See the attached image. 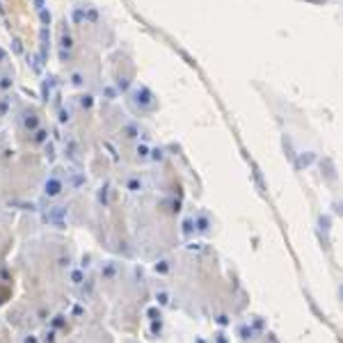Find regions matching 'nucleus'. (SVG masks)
I'll return each instance as SVG.
<instances>
[{"label": "nucleus", "instance_id": "nucleus-1", "mask_svg": "<svg viewBox=\"0 0 343 343\" xmlns=\"http://www.w3.org/2000/svg\"><path fill=\"white\" fill-rule=\"evenodd\" d=\"M9 85H11V83H9V78H2V83H0V87H2V89H7V87H9Z\"/></svg>", "mask_w": 343, "mask_h": 343}, {"label": "nucleus", "instance_id": "nucleus-2", "mask_svg": "<svg viewBox=\"0 0 343 343\" xmlns=\"http://www.w3.org/2000/svg\"><path fill=\"white\" fill-rule=\"evenodd\" d=\"M41 21H44V23H48V21H51V16H48L46 11H41Z\"/></svg>", "mask_w": 343, "mask_h": 343}, {"label": "nucleus", "instance_id": "nucleus-3", "mask_svg": "<svg viewBox=\"0 0 343 343\" xmlns=\"http://www.w3.org/2000/svg\"><path fill=\"white\" fill-rule=\"evenodd\" d=\"M2 57H5V53H2V51H0V60H2Z\"/></svg>", "mask_w": 343, "mask_h": 343}]
</instances>
